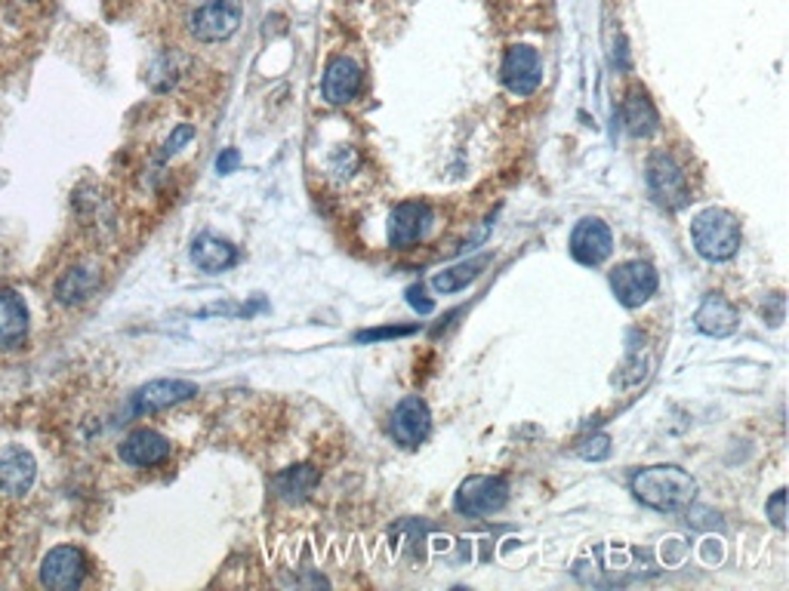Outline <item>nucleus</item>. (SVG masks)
<instances>
[{
  "label": "nucleus",
  "instance_id": "nucleus-1",
  "mask_svg": "<svg viewBox=\"0 0 789 591\" xmlns=\"http://www.w3.org/2000/svg\"><path fill=\"white\" fill-rule=\"evenodd\" d=\"M635 500L657 512H682L697 496V481L679 465H651L632 477Z\"/></svg>",
  "mask_w": 789,
  "mask_h": 591
},
{
  "label": "nucleus",
  "instance_id": "nucleus-2",
  "mask_svg": "<svg viewBox=\"0 0 789 591\" xmlns=\"http://www.w3.org/2000/svg\"><path fill=\"white\" fill-rule=\"evenodd\" d=\"M691 240H694V250L707 263H728L740 250L743 235H740V223H737L734 213L722 210V207H709V210L694 216Z\"/></svg>",
  "mask_w": 789,
  "mask_h": 591
},
{
  "label": "nucleus",
  "instance_id": "nucleus-3",
  "mask_svg": "<svg viewBox=\"0 0 789 591\" xmlns=\"http://www.w3.org/2000/svg\"><path fill=\"white\" fill-rule=\"evenodd\" d=\"M648 191L663 210H682L691 204V179L669 151H654L648 160Z\"/></svg>",
  "mask_w": 789,
  "mask_h": 591
},
{
  "label": "nucleus",
  "instance_id": "nucleus-4",
  "mask_svg": "<svg viewBox=\"0 0 789 591\" xmlns=\"http://www.w3.org/2000/svg\"><path fill=\"white\" fill-rule=\"evenodd\" d=\"M241 26V0H198L188 16V31L201 43H219Z\"/></svg>",
  "mask_w": 789,
  "mask_h": 591
},
{
  "label": "nucleus",
  "instance_id": "nucleus-5",
  "mask_svg": "<svg viewBox=\"0 0 789 591\" xmlns=\"http://www.w3.org/2000/svg\"><path fill=\"white\" fill-rule=\"evenodd\" d=\"M509 502V484L503 477L494 474H472L466 477L454 496L456 514L463 518H491V514L503 512V505Z\"/></svg>",
  "mask_w": 789,
  "mask_h": 591
},
{
  "label": "nucleus",
  "instance_id": "nucleus-6",
  "mask_svg": "<svg viewBox=\"0 0 789 591\" xmlns=\"http://www.w3.org/2000/svg\"><path fill=\"white\" fill-rule=\"evenodd\" d=\"M657 277L654 265L644 263V259H629V263L617 265L611 272V289H614L617 303L627 305V308H639L657 293Z\"/></svg>",
  "mask_w": 789,
  "mask_h": 591
},
{
  "label": "nucleus",
  "instance_id": "nucleus-7",
  "mask_svg": "<svg viewBox=\"0 0 789 591\" xmlns=\"http://www.w3.org/2000/svg\"><path fill=\"white\" fill-rule=\"evenodd\" d=\"M500 80L512 96H531L543 80V59L527 43L509 47L506 56H503V66H500Z\"/></svg>",
  "mask_w": 789,
  "mask_h": 591
},
{
  "label": "nucleus",
  "instance_id": "nucleus-8",
  "mask_svg": "<svg viewBox=\"0 0 789 591\" xmlns=\"http://www.w3.org/2000/svg\"><path fill=\"white\" fill-rule=\"evenodd\" d=\"M432 219H435V213H432L426 200H404L388 216V244L395 250L414 247V244H420L426 237V232L432 228Z\"/></svg>",
  "mask_w": 789,
  "mask_h": 591
},
{
  "label": "nucleus",
  "instance_id": "nucleus-9",
  "mask_svg": "<svg viewBox=\"0 0 789 591\" xmlns=\"http://www.w3.org/2000/svg\"><path fill=\"white\" fill-rule=\"evenodd\" d=\"M87 577V558L75 545H59L43 558L41 564V585L53 591L78 589Z\"/></svg>",
  "mask_w": 789,
  "mask_h": 591
},
{
  "label": "nucleus",
  "instance_id": "nucleus-10",
  "mask_svg": "<svg viewBox=\"0 0 789 591\" xmlns=\"http://www.w3.org/2000/svg\"><path fill=\"white\" fill-rule=\"evenodd\" d=\"M614 253V235L611 228L595 219V216H586L574 225L571 232V256H574L580 265H602L608 256Z\"/></svg>",
  "mask_w": 789,
  "mask_h": 591
},
{
  "label": "nucleus",
  "instance_id": "nucleus-11",
  "mask_svg": "<svg viewBox=\"0 0 789 591\" xmlns=\"http://www.w3.org/2000/svg\"><path fill=\"white\" fill-rule=\"evenodd\" d=\"M432 432V413H428V404L420 397V394H411L404 397L402 404L395 407V416H392V434L402 447H420L423 441Z\"/></svg>",
  "mask_w": 789,
  "mask_h": 591
},
{
  "label": "nucleus",
  "instance_id": "nucleus-12",
  "mask_svg": "<svg viewBox=\"0 0 789 591\" xmlns=\"http://www.w3.org/2000/svg\"><path fill=\"white\" fill-rule=\"evenodd\" d=\"M322 92L324 102H331V106H346V102H352V99L362 92V68L355 66L348 56L331 59V62H327V71H324Z\"/></svg>",
  "mask_w": 789,
  "mask_h": 591
},
{
  "label": "nucleus",
  "instance_id": "nucleus-13",
  "mask_svg": "<svg viewBox=\"0 0 789 591\" xmlns=\"http://www.w3.org/2000/svg\"><path fill=\"white\" fill-rule=\"evenodd\" d=\"M170 456V441L155 429H136L124 437L121 460L134 469H151L161 465Z\"/></svg>",
  "mask_w": 789,
  "mask_h": 591
},
{
  "label": "nucleus",
  "instance_id": "nucleus-14",
  "mask_svg": "<svg viewBox=\"0 0 789 591\" xmlns=\"http://www.w3.org/2000/svg\"><path fill=\"white\" fill-rule=\"evenodd\" d=\"M195 394H198L195 382L155 380L134 394V413H155V410L174 407V404H183V401L195 397Z\"/></svg>",
  "mask_w": 789,
  "mask_h": 591
},
{
  "label": "nucleus",
  "instance_id": "nucleus-15",
  "mask_svg": "<svg viewBox=\"0 0 789 591\" xmlns=\"http://www.w3.org/2000/svg\"><path fill=\"white\" fill-rule=\"evenodd\" d=\"M34 456L26 447H7L0 453V493L7 496H22L34 484Z\"/></svg>",
  "mask_w": 789,
  "mask_h": 591
},
{
  "label": "nucleus",
  "instance_id": "nucleus-16",
  "mask_svg": "<svg viewBox=\"0 0 789 591\" xmlns=\"http://www.w3.org/2000/svg\"><path fill=\"white\" fill-rule=\"evenodd\" d=\"M694 324L700 333L722 339V336H731V333L737 329V324H740V312L734 308V303L724 299L722 293H709L707 299L700 303V308H697Z\"/></svg>",
  "mask_w": 789,
  "mask_h": 591
},
{
  "label": "nucleus",
  "instance_id": "nucleus-17",
  "mask_svg": "<svg viewBox=\"0 0 789 591\" xmlns=\"http://www.w3.org/2000/svg\"><path fill=\"white\" fill-rule=\"evenodd\" d=\"M28 333V308L22 296L13 289H0V345L13 348L26 339Z\"/></svg>",
  "mask_w": 789,
  "mask_h": 591
},
{
  "label": "nucleus",
  "instance_id": "nucleus-18",
  "mask_svg": "<svg viewBox=\"0 0 789 591\" xmlns=\"http://www.w3.org/2000/svg\"><path fill=\"white\" fill-rule=\"evenodd\" d=\"M191 263L198 265L201 272H207V275H219V272H226V268L238 263V250L228 240H223V237L201 235L195 240V247H191Z\"/></svg>",
  "mask_w": 789,
  "mask_h": 591
},
{
  "label": "nucleus",
  "instance_id": "nucleus-19",
  "mask_svg": "<svg viewBox=\"0 0 789 591\" xmlns=\"http://www.w3.org/2000/svg\"><path fill=\"white\" fill-rule=\"evenodd\" d=\"M623 124H627L629 136H635V139H644L660 127V115H657L654 102L639 87L629 90L627 99H623Z\"/></svg>",
  "mask_w": 789,
  "mask_h": 591
},
{
  "label": "nucleus",
  "instance_id": "nucleus-20",
  "mask_svg": "<svg viewBox=\"0 0 789 591\" xmlns=\"http://www.w3.org/2000/svg\"><path fill=\"white\" fill-rule=\"evenodd\" d=\"M315 484H318V472L312 465H294L287 472L275 474V481H272L275 496L282 502H303L315 490Z\"/></svg>",
  "mask_w": 789,
  "mask_h": 591
},
{
  "label": "nucleus",
  "instance_id": "nucleus-21",
  "mask_svg": "<svg viewBox=\"0 0 789 591\" xmlns=\"http://www.w3.org/2000/svg\"><path fill=\"white\" fill-rule=\"evenodd\" d=\"M96 289V275L87 268H71L59 284H56V299L62 305H78L83 299H90V293Z\"/></svg>",
  "mask_w": 789,
  "mask_h": 591
},
{
  "label": "nucleus",
  "instance_id": "nucleus-22",
  "mask_svg": "<svg viewBox=\"0 0 789 591\" xmlns=\"http://www.w3.org/2000/svg\"><path fill=\"white\" fill-rule=\"evenodd\" d=\"M484 265H487V256H482V259H472V263L454 265V268L438 272V275L432 277V287L438 289V293H456V289L466 287L469 280H475V277L482 275Z\"/></svg>",
  "mask_w": 789,
  "mask_h": 591
},
{
  "label": "nucleus",
  "instance_id": "nucleus-23",
  "mask_svg": "<svg viewBox=\"0 0 789 591\" xmlns=\"http://www.w3.org/2000/svg\"><path fill=\"white\" fill-rule=\"evenodd\" d=\"M765 512H768V521L777 530H783L787 526V490H777L775 496L768 500V505H765Z\"/></svg>",
  "mask_w": 789,
  "mask_h": 591
},
{
  "label": "nucleus",
  "instance_id": "nucleus-24",
  "mask_svg": "<svg viewBox=\"0 0 789 591\" xmlns=\"http://www.w3.org/2000/svg\"><path fill=\"white\" fill-rule=\"evenodd\" d=\"M576 453H580L583 460H604V456L611 453V441H608L604 434H595V437L583 441V444L576 447Z\"/></svg>",
  "mask_w": 789,
  "mask_h": 591
},
{
  "label": "nucleus",
  "instance_id": "nucleus-25",
  "mask_svg": "<svg viewBox=\"0 0 789 591\" xmlns=\"http://www.w3.org/2000/svg\"><path fill=\"white\" fill-rule=\"evenodd\" d=\"M191 139H195V127H191V124H183V127H176L174 136H170V139L164 142V158H170V155H176V151H179V148H183L186 142H191Z\"/></svg>",
  "mask_w": 789,
  "mask_h": 591
},
{
  "label": "nucleus",
  "instance_id": "nucleus-26",
  "mask_svg": "<svg viewBox=\"0 0 789 591\" xmlns=\"http://www.w3.org/2000/svg\"><path fill=\"white\" fill-rule=\"evenodd\" d=\"M416 327H386V329H364L358 333V342H376V339H392V336H411Z\"/></svg>",
  "mask_w": 789,
  "mask_h": 591
},
{
  "label": "nucleus",
  "instance_id": "nucleus-27",
  "mask_svg": "<svg viewBox=\"0 0 789 591\" xmlns=\"http://www.w3.org/2000/svg\"><path fill=\"white\" fill-rule=\"evenodd\" d=\"M238 164H241V155H238L235 148H226V151L216 158V170L223 173V176H228V173L238 170Z\"/></svg>",
  "mask_w": 789,
  "mask_h": 591
},
{
  "label": "nucleus",
  "instance_id": "nucleus-28",
  "mask_svg": "<svg viewBox=\"0 0 789 591\" xmlns=\"http://www.w3.org/2000/svg\"><path fill=\"white\" fill-rule=\"evenodd\" d=\"M420 296H423V289L420 287L407 289V303L414 305V308H420L423 315H428V312H432V303H428V299H420Z\"/></svg>",
  "mask_w": 789,
  "mask_h": 591
}]
</instances>
